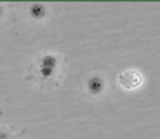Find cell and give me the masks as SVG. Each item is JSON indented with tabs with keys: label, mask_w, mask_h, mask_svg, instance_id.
<instances>
[{
	"label": "cell",
	"mask_w": 160,
	"mask_h": 139,
	"mask_svg": "<svg viewBox=\"0 0 160 139\" xmlns=\"http://www.w3.org/2000/svg\"><path fill=\"white\" fill-rule=\"evenodd\" d=\"M49 14V8L45 3H31L28 8V16L29 19L36 20V22H43Z\"/></svg>",
	"instance_id": "obj_4"
},
{
	"label": "cell",
	"mask_w": 160,
	"mask_h": 139,
	"mask_svg": "<svg viewBox=\"0 0 160 139\" xmlns=\"http://www.w3.org/2000/svg\"><path fill=\"white\" fill-rule=\"evenodd\" d=\"M83 90L92 96V98H100L106 93L108 90V79L106 74L100 70H94L91 73H88V76L85 78V83H83Z\"/></svg>",
	"instance_id": "obj_2"
},
{
	"label": "cell",
	"mask_w": 160,
	"mask_h": 139,
	"mask_svg": "<svg viewBox=\"0 0 160 139\" xmlns=\"http://www.w3.org/2000/svg\"><path fill=\"white\" fill-rule=\"evenodd\" d=\"M0 139H12V135L9 136L8 133H3V131H0Z\"/></svg>",
	"instance_id": "obj_5"
},
{
	"label": "cell",
	"mask_w": 160,
	"mask_h": 139,
	"mask_svg": "<svg viewBox=\"0 0 160 139\" xmlns=\"http://www.w3.org/2000/svg\"><path fill=\"white\" fill-rule=\"evenodd\" d=\"M142 82H143V78L137 70H126L119 76V85L128 91L139 88Z\"/></svg>",
	"instance_id": "obj_3"
},
{
	"label": "cell",
	"mask_w": 160,
	"mask_h": 139,
	"mask_svg": "<svg viewBox=\"0 0 160 139\" xmlns=\"http://www.w3.org/2000/svg\"><path fill=\"white\" fill-rule=\"evenodd\" d=\"M3 16H5V8H3V5H0V20L3 19Z\"/></svg>",
	"instance_id": "obj_6"
},
{
	"label": "cell",
	"mask_w": 160,
	"mask_h": 139,
	"mask_svg": "<svg viewBox=\"0 0 160 139\" xmlns=\"http://www.w3.org/2000/svg\"><path fill=\"white\" fill-rule=\"evenodd\" d=\"M68 60L63 54L54 51H43L28 65L25 82L34 83L40 90L59 88Z\"/></svg>",
	"instance_id": "obj_1"
}]
</instances>
